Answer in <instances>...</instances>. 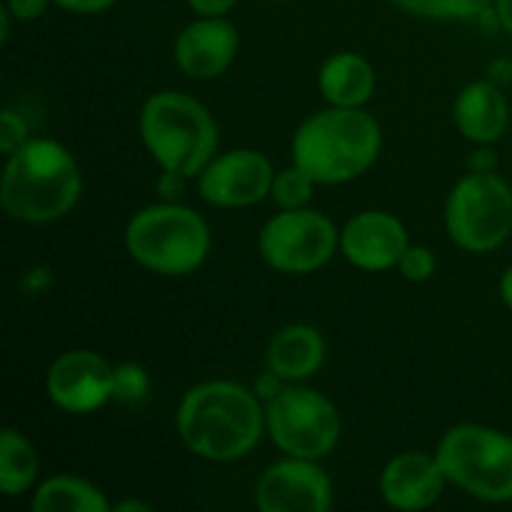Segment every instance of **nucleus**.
Returning a JSON list of instances; mask_svg holds the SVG:
<instances>
[{
    "mask_svg": "<svg viewBox=\"0 0 512 512\" xmlns=\"http://www.w3.org/2000/svg\"><path fill=\"white\" fill-rule=\"evenodd\" d=\"M185 448L210 463L245 458L265 428L258 393L230 380H210L185 393L175 415Z\"/></svg>",
    "mask_w": 512,
    "mask_h": 512,
    "instance_id": "1",
    "label": "nucleus"
},
{
    "mask_svg": "<svg viewBox=\"0 0 512 512\" xmlns=\"http://www.w3.org/2000/svg\"><path fill=\"white\" fill-rule=\"evenodd\" d=\"M83 175L73 153L50 138H33L8 155L0 203L5 213L23 223H53L75 208Z\"/></svg>",
    "mask_w": 512,
    "mask_h": 512,
    "instance_id": "2",
    "label": "nucleus"
},
{
    "mask_svg": "<svg viewBox=\"0 0 512 512\" xmlns=\"http://www.w3.org/2000/svg\"><path fill=\"white\" fill-rule=\"evenodd\" d=\"M383 133L363 108H328L310 115L293 135V163L318 185L363 175L380 155Z\"/></svg>",
    "mask_w": 512,
    "mask_h": 512,
    "instance_id": "3",
    "label": "nucleus"
},
{
    "mask_svg": "<svg viewBox=\"0 0 512 512\" xmlns=\"http://www.w3.org/2000/svg\"><path fill=\"white\" fill-rule=\"evenodd\" d=\"M140 138L160 168L193 178L215 158L218 125L200 100L163 90L140 110Z\"/></svg>",
    "mask_w": 512,
    "mask_h": 512,
    "instance_id": "4",
    "label": "nucleus"
},
{
    "mask_svg": "<svg viewBox=\"0 0 512 512\" xmlns=\"http://www.w3.org/2000/svg\"><path fill=\"white\" fill-rule=\"evenodd\" d=\"M130 258L160 275H190L210 253V230L203 215L175 203L148 205L125 228Z\"/></svg>",
    "mask_w": 512,
    "mask_h": 512,
    "instance_id": "5",
    "label": "nucleus"
},
{
    "mask_svg": "<svg viewBox=\"0 0 512 512\" xmlns=\"http://www.w3.org/2000/svg\"><path fill=\"white\" fill-rule=\"evenodd\" d=\"M448 483L488 503L512 500V438L485 425L450 428L435 450Z\"/></svg>",
    "mask_w": 512,
    "mask_h": 512,
    "instance_id": "6",
    "label": "nucleus"
},
{
    "mask_svg": "<svg viewBox=\"0 0 512 512\" xmlns=\"http://www.w3.org/2000/svg\"><path fill=\"white\" fill-rule=\"evenodd\" d=\"M445 225L455 245L488 253L512 233V190L500 175L473 173L458 180L445 205Z\"/></svg>",
    "mask_w": 512,
    "mask_h": 512,
    "instance_id": "7",
    "label": "nucleus"
},
{
    "mask_svg": "<svg viewBox=\"0 0 512 512\" xmlns=\"http://www.w3.org/2000/svg\"><path fill=\"white\" fill-rule=\"evenodd\" d=\"M265 425L285 455L320 460L340 440V413L325 395L303 385H285L265 408Z\"/></svg>",
    "mask_w": 512,
    "mask_h": 512,
    "instance_id": "8",
    "label": "nucleus"
},
{
    "mask_svg": "<svg viewBox=\"0 0 512 512\" xmlns=\"http://www.w3.org/2000/svg\"><path fill=\"white\" fill-rule=\"evenodd\" d=\"M340 245V233L328 215L310 208L283 210L260 230V258L278 273L305 275L323 268Z\"/></svg>",
    "mask_w": 512,
    "mask_h": 512,
    "instance_id": "9",
    "label": "nucleus"
},
{
    "mask_svg": "<svg viewBox=\"0 0 512 512\" xmlns=\"http://www.w3.org/2000/svg\"><path fill=\"white\" fill-rule=\"evenodd\" d=\"M273 180V165L260 150L238 148L215 155L200 170L198 188L205 203L215 208H248L270 195Z\"/></svg>",
    "mask_w": 512,
    "mask_h": 512,
    "instance_id": "10",
    "label": "nucleus"
},
{
    "mask_svg": "<svg viewBox=\"0 0 512 512\" xmlns=\"http://www.w3.org/2000/svg\"><path fill=\"white\" fill-rule=\"evenodd\" d=\"M255 505L263 512H325L333 508V485L318 460L288 455L258 480Z\"/></svg>",
    "mask_w": 512,
    "mask_h": 512,
    "instance_id": "11",
    "label": "nucleus"
},
{
    "mask_svg": "<svg viewBox=\"0 0 512 512\" xmlns=\"http://www.w3.org/2000/svg\"><path fill=\"white\" fill-rule=\"evenodd\" d=\"M115 368L93 350H68L48 370L50 400L55 408L73 415H88L113 400Z\"/></svg>",
    "mask_w": 512,
    "mask_h": 512,
    "instance_id": "12",
    "label": "nucleus"
},
{
    "mask_svg": "<svg viewBox=\"0 0 512 512\" xmlns=\"http://www.w3.org/2000/svg\"><path fill=\"white\" fill-rule=\"evenodd\" d=\"M408 245L405 225L385 210H365L353 215L340 233V250L348 263L370 273L398 268Z\"/></svg>",
    "mask_w": 512,
    "mask_h": 512,
    "instance_id": "13",
    "label": "nucleus"
},
{
    "mask_svg": "<svg viewBox=\"0 0 512 512\" xmlns=\"http://www.w3.org/2000/svg\"><path fill=\"white\" fill-rule=\"evenodd\" d=\"M240 48V33L225 18H198L175 38L173 58L180 73L193 80H213L223 75Z\"/></svg>",
    "mask_w": 512,
    "mask_h": 512,
    "instance_id": "14",
    "label": "nucleus"
},
{
    "mask_svg": "<svg viewBox=\"0 0 512 512\" xmlns=\"http://www.w3.org/2000/svg\"><path fill=\"white\" fill-rule=\"evenodd\" d=\"M445 483L448 478L435 455L410 450L385 465L383 475H380V493L390 508L413 512L438 503Z\"/></svg>",
    "mask_w": 512,
    "mask_h": 512,
    "instance_id": "15",
    "label": "nucleus"
},
{
    "mask_svg": "<svg viewBox=\"0 0 512 512\" xmlns=\"http://www.w3.org/2000/svg\"><path fill=\"white\" fill-rule=\"evenodd\" d=\"M453 118L465 138L478 145H490L508 130L510 108L498 85L478 80L460 90L453 105Z\"/></svg>",
    "mask_w": 512,
    "mask_h": 512,
    "instance_id": "16",
    "label": "nucleus"
},
{
    "mask_svg": "<svg viewBox=\"0 0 512 512\" xmlns=\"http://www.w3.org/2000/svg\"><path fill=\"white\" fill-rule=\"evenodd\" d=\"M270 373L285 383L308 380L323 368L325 340L313 325H288L273 335L265 355Z\"/></svg>",
    "mask_w": 512,
    "mask_h": 512,
    "instance_id": "17",
    "label": "nucleus"
},
{
    "mask_svg": "<svg viewBox=\"0 0 512 512\" xmlns=\"http://www.w3.org/2000/svg\"><path fill=\"white\" fill-rule=\"evenodd\" d=\"M318 85L335 108H363L375 90V73L358 53H335L320 68Z\"/></svg>",
    "mask_w": 512,
    "mask_h": 512,
    "instance_id": "18",
    "label": "nucleus"
},
{
    "mask_svg": "<svg viewBox=\"0 0 512 512\" xmlns=\"http://www.w3.org/2000/svg\"><path fill=\"white\" fill-rule=\"evenodd\" d=\"M30 508L35 512H110L113 505L103 490L75 475H55L33 490Z\"/></svg>",
    "mask_w": 512,
    "mask_h": 512,
    "instance_id": "19",
    "label": "nucleus"
},
{
    "mask_svg": "<svg viewBox=\"0 0 512 512\" xmlns=\"http://www.w3.org/2000/svg\"><path fill=\"white\" fill-rule=\"evenodd\" d=\"M40 473V458L20 430L5 428L0 435V490L8 498L28 493Z\"/></svg>",
    "mask_w": 512,
    "mask_h": 512,
    "instance_id": "20",
    "label": "nucleus"
},
{
    "mask_svg": "<svg viewBox=\"0 0 512 512\" xmlns=\"http://www.w3.org/2000/svg\"><path fill=\"white\" fill-rule=\"evenodd\" d=\"M410 15L433 20H473L488 13L493 0H393Z\"/></svg>",
    "mask_w": 512,
    "mask_h": 512,
    "instance_id": "21",
    "label": "nucleus"
},
{
    "mask_svg": "<svg viewBox=\"0 0 512 512\" xmlns=\"http://www.w3.org/2000/svg\"><path fill=\"white\" fill-rule=\"evenodd\" d=\"M315 185L318 183H315L305 170H300L298 165L293 163L290 168L275 173L270 195H273L275 205H280L283 210H298L310 203Z\"/></svg>",
    "mask_w": 512,
    "mask_h": 512,
    "instance_id": "22",
    "label": "nucleus"
},
{
    "mask_svg": "<svg viewBox=\"0 0 512 512\" xmlns=\"http://www.w3.org/2000/svg\"><path fill=\"white\" fill-rule=\"evenodd\" d=\"M150 393V378L143 365L138 363H120L115 365L113 380V400L123 405L140 403Z\"/></svg>",
    "mask_w": 512,
    "mask_h": 512,
    "instance_id": "23",
    "label": "nucleus"
},
{
    "mask_svg": "<svg viewBox=\"0 0 512 512\" xmlns=\"http://www.w3.org/2000/svg\"><path fill=\"white\" fill-rule=\"evenodd\" d=\"M435 268H438V260H435L433 250L425 248V245H408L398 263L400 275L410 283H425V280L433 278Z\"/></svg>",
    "mask_w": 512,
    "mask_h": 512,
    "instance_id": "24",
    "label": "nucleus"
},
{
    "mask_svg": "<svg viewBox=\"0 0 512 512\" xmlns=\"http://www.w3.org/2000/svg\"><path fill=\"white\" fill-rule=\"evenodd\" d=\"M28 140L25 120L15 110H3V115H0V150H3V155H13Z\"/></svg>",
    "mask_w": 512,
    "mask_h": 512,
    "instance_id": "25",
    "label": "nucleus"
},
{
    "mask_svg": "<svg viewBox=\"0 0 512 512\" xmlns=\"http://www.w3.org/2000/svg\"><path fill=\"white\" fill-rule=\"evenodd\" d=\"M188 5L198 18H225L238 0H188Z\"/></svg>",
    "mask_w": 512,
    "mask_h": 512,
    "instance_id": "26",
    "label": "nucleus"
},
{
    "mask_svg": "<svg viewBox=\"0 0 512 512\" xmlns=\"http://www.w3.org/2000/svg\"><path fill=\"white\" fill-rule=\"evenodd\" d=\"M53 0H8L5 8L18 20H38Z\"/></svg>",
    "mask_w": 512,
    "mask_h": 512,
    "instance_id": "27",
    "label": "nucleus"
},
{
    "mask_svg": "<svg viewBox=\"0 0 512 512\" xmlns=\"http://www.w3.org/2000/svg\"><path fill=\"white\" fill-rule=\"evenodd\" d=\"M115 3L118 0H53V5H60L70 13H100V10H108Z\"/></svg>",
    "mask_w": 512,
    "mask_h": 512,
    "instance_id": "28",
    "label": "nucleus"
},
{
    "mask_svg": "<svg viewBox=\"0 0 512 512\" xmlns=\"http://www.w3.org/2000/svg\"><path fill=\"white\" fill-rule=\"evenodd\" d=\"M495 155L493 150H475L473 155H470V170L473 173H495Z\"/></svg>",
    "mask_w": 512,
    "mask_h": 512,
    "instance_id": "29",
    "label": "nucleus"
},
{
    "mask_svg": "<svg viewBox=\"0 0 512 512\" xmlns=\"http://www.w3.org/2000/svg\"><path fill=\"white\" fill-rule=\"evenodd\" d=\"M495 15L500 25L512 35V0H495Z\"/></svg>",
    "mask_w": 512,
    "mask_h": 512,
    "instance_id": "30",
    "label": "nucleus"
},
{
    "mask_svg": "<svg viewBox=\"0 0 512 512\" xmlns=\"http://www.w3.org/2000/svg\"><path fill=\"white\" fill-rule=\"evenodd\" d=\"M500 298H503V303L512 310V265L505 270L503 278H500Z\"/></svg>",
    "mask_w": 512,
    "mask_h": 512,
    "instance_id": "31",
    "label": "nucleus"
},
{
    "mask_svg": "<svg viewBox=\"0 0 512 512\" xmlns=\"http://www.w3.org/2000/svg\"><path fill=\"white\" fill-rule=\"evenodd\" d=\"M113 510H118V512H148L150 505L143 503V500H125V503L113 505Z\"/></svg>",
    "mask_w": 512,
    "mask_h": 512,
    "instance_id": "32",
    "label": "nucleus"
}]
</instances>
